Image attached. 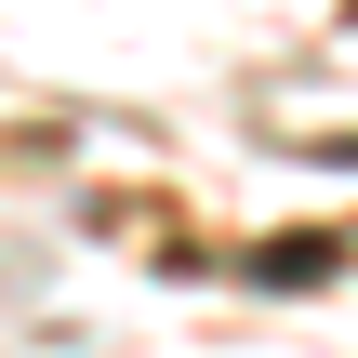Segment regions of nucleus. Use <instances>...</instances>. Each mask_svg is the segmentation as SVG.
<instances>
[{
    "label": "nucleus",
    "instance_id": "nucleus-1",
    "mask_svg": "<svg viewBox=\"0 0 358 358\" xmlns=\"http://www.w3.org/2000/svg\"><path fill=\"white\" fill-rule=\"evenodd\" d=\"M319 266H332V239H266V252H252V279H266V292H306Z\"/></svg>",
    "mask_w": 358,
    "mask_h": 358
}]
</instances>
